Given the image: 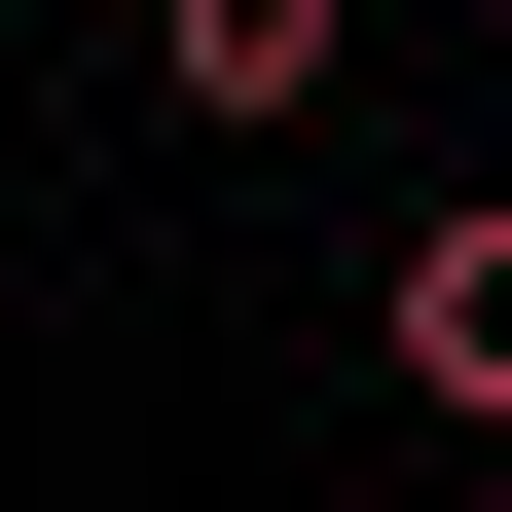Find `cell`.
<instances>
[{"label": "cell", "mask_w": 512, "mask_h": 512, "mask_svg": "<svg viewBox=\"0 0 512 512\" xmlns=\"http://www.w3.org/2000/svg\"><path fill=\"white\" fill-rule=\"evenodd\" d=\"M366 366H403L439 439H512V183H439V220H403V293H366Z\"/></svg>", "instance_id": "1"}, {"label": "cell", "mask_w": 512, "mask_h": 512, "mask_svg": "<svg viewBox=\"0 0 512 512\" xmlns=\"http://www.w3.org/2000/svg\"><path fill=\"white\" fill-rule=\"evenodd\" d=\"M330 74H366V0H147V110H220V147H293Z\"/></svg>", "instance_id": "2"}]
</instances>
